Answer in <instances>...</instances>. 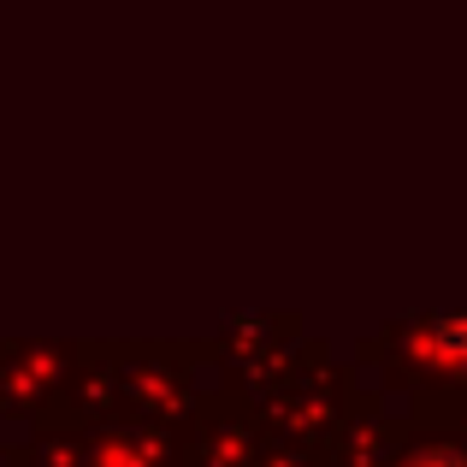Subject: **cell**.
<instances>
[{"instance_id":"6da1fadb","label":"cell","mask_w":467,"mask_h":467,"mask_svg":"<svg viewBox=\"0 0 467 467\" xmlns=\"http://www.w3.org/2000/svg\"><path fill=\"white\" fill-rule=\"evenodd\" d=\"M438 355H450L456 367H467V314H456V319L438 326Z\"/></svg>"},{"instance_id":"7a4b0ae2","label":"cell","mask_w":467,"mask_h":467,"mask_svg":"<svg viewBox=\"0 0 467 467\" xmlns=\"http://www.w3.org/2000/svg\"><path fill=\"white\" fill-rule=\"evenodd\" d=\"M402 467H467V456H462V450H426V456H414Z\"/></svg>"}]
</instances>
